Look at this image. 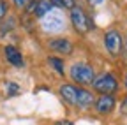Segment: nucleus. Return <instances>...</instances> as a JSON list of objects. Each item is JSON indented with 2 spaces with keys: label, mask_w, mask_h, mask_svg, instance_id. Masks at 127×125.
<instances>
[{
  "label": "nucleus",
  "mask_w": 127,
  "mask_h": 125,
  "mask_svg": "<svg viewBox=\"0 0 127 125\" xmlns=\"http://www.w3.org/2000/svg\"><path fill=\"white\" fill-rule=\"evenodd\" d=\"M94 90H97L101 95H111L118 90V81L115 79L113 74H101V76H95L94 81H92Z\"/></svg>",
  "instance_id": "2"
},
{
  "label": "nucleus",
  "mask_w": 127,
  "mask_h": 125,
  "mask_svg": "<svg viewBox=\"0 0 127 125\" xmlns=\"http://www.w3.org/2000/svg\"><path fill=\"white\" fill-rule=\"evenodd\" d=\"M78 92H79V86L71 85V83H65L60 86V95L72 106H76V102H78Z\"/></svg>",
  "instance_id": "7"
},
{
  "label": "nucleus",
  "mask_w": 127,
  "mask_h": 125,
  "mask_svg": "<svg viewBox=\"0 0 127 125\" xmlns=\"http://www.w3.org/2000/svg\"><path fill=\"white\" fill-rule=\"evenodd\" d=\"M87 2H88L90 5H94V7H95V5H101V4H102V0H87Z\"/></svg>",
  "instance_id": "17"
},
{
  "label": "nucleus",
  "mask_w": 127,
  "mask_h": 125,
  "mask_svg": "<svg viewBox=\"0 0 127 125\" xmlns=\"http://www.w3.org/2000/svg\"><path fill=\"white\" fill-rule=\"evenodd\" d=\"M104 46L109 51V55H118L122 51V37L117 30H109L104 35Z\"/></svg>",
  "instance_id": "5"
},
{
  "label": "nucleus",
  "mask_w": 127,
  "mask_h": 125,
  "mask_svg": "<svg viewBox=\"0 0 127 125\" xmlns=\"http://www.w3.org/2000/svg\"><path fill=\"white\" fill-rule=\"evenodd\" d=\"M97 113H109L115 107V97L113 95H101L97 100L94 102Z\"/></svg>",
  "instance_id": "8"
},
{
  "label": "nucleus",
  "mask_w": 127,
  "mask_h": 125,
  "mask_svg": "<svg viewBox=\"0 0 127 125\" xmlns=\"http://www.w3.org/2000/svg\"><path fill=\"white\" fill-rule=\"evenodd\" d=\"M53 7H64V9H72L74 0H51Z\"/></svg>",
  "instance_id": "13"
},
{
  "label": "nucleus",
  "mask_w": 127,
  "mask_h": 125,
  "mask_svg": "<svg viewBox=\"0 0 127 125\" xmlns=\"http://www.w3.org/2000/svg\"><path fill=\"white\" fill-rule=\"evenodd\" d=\"M18 92H20V85H16V83H7V95H9V97L16 95Z\"/></svg>",
  "instance_id": "14"
},
{
  "label": "nucleus",
  "mask_w": 127,
  "mask_h": 125,
  "mask_svg": "<svg viewBox=\"0 0 127 125\" xmlns=\"http://www.w3.org/2000/svg\"><path fill=\"white\" fill-rule=\"evenodd\" d=\"M95 100H94V95L88 92V90H85V88H79V92H78V102H76V106L78 107H88V106H92Z\"/></svg>",
  "instance_id": "10"
},
{
  "label": "nucleus",
  "mask_w": 127,
  "mask_h": 125,
  "mask_svg": "<svg viewBox=\"0 0 127 125\" xmlns=\"http://www.w3.org/2000/svg\"><path fill=\"white\" fill-rule=\"evenodd\" d=\"M50 50L60 53V55H69L72 53V42L67 41V39H64V37H58V39H51L50 41Z\"/></svg>",
  "instance_id": "6"
},
{
  "label": "nucleus",
  "mask_w": 127,
  "mask_h": 125,
  "mask_svg": "<svg viewBox=\"0 0 127 125\" xmlns=\"http://www.w3.org/2000/svg\"><path fill=\"white\" fill-rule=\"evenodd\" d=\"M5 12H7V4L4 2V0H0V20L5 16Z\"/></svg>",
  "instance_id": "16"
},
{
  "label": "nucleus",
  "mask_w": 127,
  "mask_h": 125,
  "mask_svg": "<svg viewBox=\"0 0 127 125\" xmlns=\"http://www.w3.org/2000/svg\"><path fill=\"white\" fill-rule=\"evenodd\" d=\"M125 86H127V76H125Z\"/></svg>",
  "instance_id": "19"
},
{
  "label": "nucleus",
  "mask_w": 127,
  "mask_h": 125,
  "mask_svg": "<svg viewBox=\"0 0 127 125\" xmlns=\"http://www.w3.org/2000/svg\"><path fill=\"white\" fill-rule=\"evenodd\" d=\"M55 125H72V122H67V120H60V122H57Z\"/></svg>",
  "instance_id": "18"
},
{
  "label": "nucleus",
  "mask_w": 127,
  "mask_h": 125,
  "mask_svg": "<svg viewBox=\"0 0 127 125\" xmlns=\"http://www.w3.org/2000/svg\"><path fill=\"white\" fill-rule=\"evenodd\" d=\"M69 74H71V79L78 85H88L95 77V72H94L92 65L85 64V62H76V64H72Z\"/></svg>",
  "instance_id": "1"
},
{
  "label": "nucleus",
  "mask_w": 127,
  "mask_h": 125,
  "mask_svg": "<svg viewBox=\"0 0 127 125\" xmlns=\"http://www.w3.org/2000/svg\"><path fill=\"white\" fill-rule=\"evenodd\" d=\"M42 28L46 32H58V30L64 28V16L58 12V11H50L42 18Z\"/></svg>",
  "instance_id": "3"
},
{
  "label": "nucleus",
  "mask_w": 127,
  "mask_h": 125,
  "mask_svg": "<svg viewBox=\"0 0 127 125\" xmlns=\"http://www.w3.org/2000/svg\"><path fill=\"white\" fill-rule=\"evenodd\" d=\"M71 23H72V26L76 28V32H79V34H85L87 30H88V18H87V14L83 12V9L81 7H72L71 9Z\"/></svg>",
  "instance_id": "4"
},
{
  "label": "nucleus",
  "mask_w": 127,
  "mask_h": 125,
  "mask_svg": "<svg viewBox=\"0 0 127 125\" xmlns=\"http://www.w3.org/2000/svg\"><path fill=\"white\" fill-rule=\"evenodd\" d=\"M48 62H50V65H51L58 74H64V62H62L60 58H57V56H50V58H48Z\"/></svg>",
  "instance_id": "12"
},
{
  "label": "nucleus",
  "mask_w": 127,
  "mask_h": 125,
  "mask_svg": "<svg viewBox=\"0 0 127 125\" xmlns=\"http://www.w3.org/2000/svg\"><path fill=\"white\" fill-rule=\"evenodd\" d=\"M30 2H32V0H12V4L16 7H28Z\"/></svg>",
  "instance_id": "15"
},
{
  "label": "nucleus",
  "mask_w": 127,
  "mask_h": 125,
  "mask_svg": "<svg viewBox=\"0 0 127 125\" xmlns=\"http://www.w3.org/2000/svg\"><path fill=\"white\" fill-rule=\"evenodd\" d=\"M5 58H7V62L11 65H14V67H23L25 65V62H23V56H21V53L14 48V46H5Z\"/></svg>",
  "instance_id": "9"
},
{
  "label": "nucleus",
  "mask_w": 127,
  "mask_h": 125,
  "mask_svg": "<svg viewBox=\"0 0 127 125\" xmlns=\"http://www.w3.org/2000/svg\"><path fill=\"white\" fill-rule=\"evenodd\" d=\"M55 7H53V4H51V0H39L37 2V7H35V16L37 18H44L50 11H53Z\"/></svg>",
  "instance_id": "11"
}]
</instances>
